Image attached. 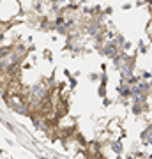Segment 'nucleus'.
<instances>
[{
  "label": "nucleus",
  "mask_w": 152,
  "mask_h": 159,
  "mask_svg": "<svg viewBox=\"0 0 152 159\" xmlns=\"http://www.w3.org/2000/svg\"><path fill=\"white\" fill-rule=\"evenodd\" d=\"M147 142H150V143H152V133L149 134V140H147Z\"/></svg>",
  "instance_id": "f03ea898"
},
{
  "label": "nucleus",
  "mask_w": 152,
  "mask_h": 159,
  "mask_svg": "<svg viewBox=\"0 0 152 159\" xmlns=\"http://www.w3.org/2000/svg\"><path fill=\"white\" fill-rule=\"evenodd\" d=\"M106 53H108V55H113V53H115V48H113V46L110 44V46L106 48Z\"/></svg>",
  "instance_id": "f257e3e1"
}]
</instances>
